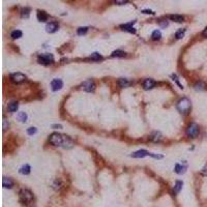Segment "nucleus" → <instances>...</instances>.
<instances>
[{
  "label": "nucleus",
  "mask_w": 207,
  "mask_h": 207,
  "mask_svg": "<svg viewBox=\"0 0 207 207\" xmlns=\"http://www.w3.org/2000/svg\"><path fill=\"white\" fill-rule=\"evenodd\" d=\"M150 139L152 140L153 142H158V141H160V140H162V134H160V133H158V132L153 133V134L151 135Z\"/></svg>",
  "instance_id": "obj_21"
},
{
  "label": "nucleus",
  "mask_w": 207,
  "mask_h": 207,
  "mask_svg": "<svg viewBox=\"0 0 207 207\" xmlns=\"http://www.w3.org/2000/svg\"><path fill=\"white\" fill-rule=\"evenodd\" d=\"M33 194L31 193L29 189H21L20 191V200L22 201V203L25 205L30 204L31 202L33 201Z\"/></svg>",
  "instance_id": "obj_3"
},
{
  "label": "nucleus",
  "mask_w": 207,
  "mask_h": 207,
  "mask_svg": "<svg viewBox=\"0 0 207 207\" xmlns=\"http://www.w3.org/2000/svg\"><path fill=\"white\" fill-rule=\"evenodd\" d=\"M36 17H37V20L39 22H46L49 18V16L46 12H43V10H37V14H36Z\"/></svg>",
  "instance_id": "obj_13"
},
{
  "label": "nucleus",
  "mask_w": 207,
  "mask_h": 207,
  "mask_svg": "<svg viewBox=\"0 0 207 207\" xmlns=\"http://www.w3.org/2000/svg\"><path fill=\"white\" fill-rule=\"evenodd\" d=\"M186 169H187V166H182L180 164H176L175 168H174V171H175L177 174H183L185 173Z\"/></svg>",
  "instance_id": "obj_15"
},
{
  "label": "nucleus",
  "mask_w": 207,
  "mask_h": 207,
  "mask_svg": "<svg viewBox=\"0 0 207 207\" xmlns=\"http://www.w3.org/2000/svg\"><path fill=\"white\" fill-rule=\"evenodd\" d=\"M171 77H172V80L175 81L176 84H177V85L179 86V88H180V89H183V86H182V85L180 84V82H179V80H178V78H177V76H176V75H172Z\"/></svg>",
  "instance_id": "obj_31"
},
{
  "label": "nucleus",
  "mask_w": 207,
  "mask_h": 207,
  "mask_svg": "<svg viewBox=\"0 0 207 207\" xmlns=\"http://www.w3.org/2000/svg\"><path fill=\"white\" fill-rule=\"evenodd\" d=\"M127 2H129L127 0H121V1H119V0H116V1H115V3H116V4H118V5L125 4V3H127Z\"/></svg>",
  "instance_id": "obj_35"
},
{
  "label": "nucleus",
  "mask_w": 207,
  "mask_h": 207,
  "mask_svg": "<svg viewBox=\"0 0 207 207\" xmlns=\"http://www.w3.org/2000/svg\"><path fill=\"white\" fill-rule=\"evenodd\" d=\"M151 37H152V39H154V41L160 39V37H162V33H160V30H154L152 32V34H151Z\"/></svg>",
  "instance_id": "obj_25"
},
{
  "label": "nucleus",
  "mask_w": 207,
  "mask_h": 207,
  "mask_svg": "<svg viewBox=\"0 0 207 207\" xmlns=\"http://www.w3.org/2000/svg\"><path fill=\"white\" fill-rule=\"evenodd\" d=\"M142 13L143 14H150V15H154V12H152V10H150V9H143Z\"/></svg>",
  "instance_id": "obj_37"
},
{
  "label": "nucleus",
  "mask_w": 207,
  "mask_h": 207,
  "mask_svg": "<svg viewBox=\"0 0 207 207\" xmlns=\"http://www.w3.org/2000/svg\"><path fill=\"white\" fill-rule=\"evenodd\" d=\"M148 155H150V152H148L147 150L140 149V150H137V151H135V152H133L132 154H131V156L134 158H145V156H148Z\"/></svg>",
  "instance_id": "obj_9"
},
{
  "label": "nucleus",
  "mask_w": 207,
  "mask_h": 207,
  "mask_svg": "<svg viewBox=\"0 0 207 207\" xmlns=\"http://www.w3.org/2000/svg\"><path fill=\"white\" fill-rule=\"evenodd\" d=\"M150 156H152V158H164L163 155H160V154H153V153H150Z\"/></svg>",
  "instance_id": "obj_38"
},
{
  "label": "nucleus",
  "mask_w": 207,
  "mask_h": 207,
  "mask_svg": "<svg viewBox=\"0 0 207 207\" xmlns=\"http://www.w3.org/2000/svg\"><path fill=\"white\" fill-rule=\"evenodd\" d=\"M8 126H9V123H7V120L6 119H3V129H7Z\"/></svg>",
  "instance_id": "obj_34"
},
{
  "label": "nucleus",
  "mask_w": 207,
  "mask_h": 207,
  "mask_svg": "<svg viewBox=\"0 0 207 207\" xmlns=\"http://www.w3.org/2000/svg\"><path fill=\"white\" fill-rule=\"evenodd\" d=\"M201 173L203 174V175L207 176V165L203 167V169H202V170H201Z\"/></svg>",
  "instance_id": "obj_36"
},
{
  "label": "nucleus",
  "mask_w": 207,
  "mask_h": 207,
  "mask_svg": "<svg viewBox=\"0 0 207 207\" xmlns=\"http://www.w3.org/2000/svg\"><path fill=\"white\" fill-rule=\"evenodd\" d=\"M176 108H177V110H178L181 114L186 115V114H189V112L191 111V103L187 97H182L177 101Z\"/></svg>",
  "instance_id": "obj_2"
},
{
  "label": "nucleus",
  "mask_w": 207,
  "mask_h": 207,
  "mask_svg": "<svg viewBox=\"0 0 207 207\" xmlns=\"http://www.w3.org/2000/svg\"><path fill=\"white\" fill-rule=\"evenodd\" d=\"M30 171H31V167L26 164V165H24V166L21 167V169L19 170V172H20L21 174H23V175H28V174L30 173Z\"/></svg>",
  "instance_id": "obj_18"
},
{
  "label": "nucleus",
  "mask_w": 207,
  "mask_h": 207,
  "mask_svg": "<svg viewBox=\"0 0 207 207\" xmlns=\"http://www.w3.org/2000/svg\"><path fill=\"white\" fill-rule=\"evenodd\" d=\"M170 19L172 21H174V22H177V23H181V22H183L184 20L183 16H180V15H171Z\"/></svg>",
  "instance_id": "obj_20"
},
{
  "label": "nucleus",
  "mask_w": 207,
  "mask_h": 207,
  "mask_svg": "<svg viewBox=\"0 0 207 207\" xmlns=\"http://www.w3.org/2000/svg\"><path fill=\"white\" fill-rule=\"evenodd\" d=\"M202 34H203V35H204L205 37H207V27L204 29V30H203V32H202Z\"/></svg>",
  "instance_id": "obj_40"
},
{
  "label": "nucleus",
  "mask_w": 207,
  "mask_h": 207,
  "mask_svg": "<svg viewBox=\"0 0 207 207\" xmlns=\"http://www.w3.org/2000/svg\"><path fill=\"white\" fill-rule=\"evenodd\" d=\"M2 185L4 189H12L14 186V182H13V180L10 178H8V177H3Z\"/></svg>",
  "instance_id": "obj_14"
},
{
  "label": "nucleus",
  "mask_w": 207,
  "mask_h": 207,
  "mask_svg": "<svg viewBox=\"0 0 207 207\" xmlns=\"http://www.w3.org/2000/svg\"><path fill=\"white\" fill-rule=\"evenodd\" d=\"M112 57H124L125 56V52L121 51V50H116L114 51L113 53L111 54Z\"/></svg>",
  "instance_id": "obj_24"
},
{
  "label": "nucleus",
  "mask_w": 207,
  "mask_h": 207,
  "mask_svg": "<svg viewBox=\"0 0 207 207\" xmlns=\"http://www.w3.org/2000/svg\"><path fill=\"white\" fill-rule=\"evenodd\" d=\"M88 31V27H80V28L77 30L78 35H84V34L87 33Z\"/></svg>",
  "instance_id": "obj_28"
},
{
  "label": "nucleus",
  "mask_w": 207,
  "mask_h": 207,
  "mask_svg": "<svg viewBox=\"0 0 207 207\" xmlns=\"http://www.w3.org/2000/svg\"><path fill=\"white\" fill-rule=\"evenodd\" d=\"M205 87H206V86H205V84L203 82H198L196 85H195V89H197V90H204Z\"/></svg>",
  "instance_id": "obj_29"
},
{
  "label": "nucleus",
  "mask_w": 207,
  "mask_h": 207,
  "mask_svg": "<svg viewBox=\"0 0 207 207\" xmlns=\"http://www.w3.org/2000/svg\"><path fill=\"white\" fill-rule=\"evenodd\" d=\"M12 37H13L14 39H20V37H22V35H23V33H22V31L21 30H15L12 32Z\"/></svg>",
  "instance_id": "obj_23"
},
{
  "label": "nucleus",
  "mask_w": 207,
  "mask_h": 207,
  "mask_svg": "<svg viewBox=\"0 0 207 207\" xmlns=\"http://www.w3.org/2000/svg\"><path fill=\"white\" fill-rule=\"evenodd\" d=\"M19 108V103L18 101H12V103H8V111L12 112V113H15L17 112Z\"/></svg>",
  "instance_id": "obj_17"
},
{
  "label": "nucleus",
  "mask_w": 207,
  "mask_h": 207,
  "mask_svg": "<svg viewBox=\"0 0 207 207\" xmlns=\"http://www.w3.org/2000/svg\"><path fill=\"white\" fill-rule=\"evenodd\" d=\"M184 34H185V29H182V28H181V29H179V30L175 33V37H176L177 39H182V37H183Z\"/></svg>",
  "instance_id": "obj_26"
},
{
  "label": "nucleus",
  "mask_w": 207,
  "mask_h": 207,
  "mask_svg": "<svg viewBox=\"0 0 207 207\" xmlns=\"http://www.w3.org/2000/svg\"><path fill=\"white\" fill-rule=\"evenodd\" d=\"M49 141L51 144H53L54 146H62L64 148H70L72 146V141L64 135L58 134V133H54L52 134L49 138Z\"/></svg>",
  "instance_id": "obj_1"
},
{
  "label": "nucleus",
  "mask_w": 207,
  "mask_h": 207,
  "mask_svg": "<svg viewBox=\"0 0 207 207\" xmlns=\"http://www.w3.org/2000/svg\"><path fill=\"white\" fill-rule=\"evenodd\" d=\"M118 84L120 87L124 88V87H127V86L131 85V82H129L127 79H124V78H120L118 80Z\"/></svg>",
  "instance_id": "obj_19"
},
{
  "label": "nucleus",
  "mask_w": 207,
  "mask_h": 207,
  "mask_svg": "<svg viewBox=\"0 0 207 207\" xmlns=\"http://www.w3.org/2000/svg\"><path fill=\"white\" fill-rule=\"evenodd\" d=\"M168 21H166V20H162V21H160V26L162 27V28H166L167 26H168Z\"/></svg>",
  "instance_id": "obj_33"
},
{
  "label": "nucleus",
  "mask_w": 207,
  "mask_h": 207,
  "mask_svg": "<svg viewBox=\"0 0 207 207\" xmlns=\"http://www.w3.org/2000/svg\"><path fill=\"white\" fill-rule=\"evenodd\" d=\"M17 117H18V119L21 122H26L27 121V118H28V117H27V114H26L25 112H19Z\"/></svg>",
  "instance_id": "obj_22"
},
{
  "label": "nucleus",
  "mask_w": 207,
  "mask_h": 207,
  "mask_svg": "<svg viewBox=\"0 0 207 207\" xmlns=\"http://www.w3.org/2000/svg\"><path fill=\"white\" fill-rule=\"evenodd\" d=\"M82 89L84 91H86V92H92V91H94V89H95V84H94L93 80L89 79V80L87 81H84V82L82 83Z\"/></svg>",
  "instance_id": "obj_7"
},
{
  "label": "nucleus",
  "mask_w": 207,
  "mask_h": 207,
  "mask_svg": "<svg viewBox=\"0 0 207 207\" xmlns=\"http://www.w3.org/2000/svg\"><path fill=\"white\" fill-rule=\"evenodd\" d=\"M182 185H183V182L180 180H177L175 182V185H174V189H173V194L174 195H177L179 193V191H181V189H182Z\"/></svg>",
  "instance_id": "obj_16"
},
{
  "label": "nucleus",
  "mask_w": 207,
  "mask_h": 207,
  "mask_svg": "<svg viewBox=\"0 0 207 207\" xmlns=\"http://www.w3.org/2000/svg\"><path fill=\"white\" fill-rule=\"evenodd\" d=\"M10 80L16 84H20V83H23L24 81H26V76L22 72H15V74L10 75Z\"/></svg>",
  "instance_id": "obj_6"
},
{
  "label": "nucleus",
  "mask_w": 207,
  "mask_h": 207,
  "mask_svg": "<svg viewBox=\"0 0 207 207\" xmlns=\"http://www.w3.org/2000/svg\"><path fill=\"white\" fill-rule=\"evenodd\" d=\"M63 87V82L60 79H54L51 81V89L52 91H58Z\"/></svg>",
  "instance_id": "obj_8"
},
{
  "label": "nucleus",
  "mask_w": 207,
  "mask_h": 207,
  "mask_svg": "<svg viewBox=\"0 0 207 207\" xmlns=\"http://www.w3.org/2000/svg\"><path fill=\"white\" fill-rule=\"evenodd\" d=\"M134 24H135V21H134V22H131V23H127V24H124V25H121L122 30L127 31V32H129V33L135 34V33H136V29L133 27V25H134Z\"/></svg>",
  "instance_id": "obj_12"
},
{
  "label": "nucleus",
  "mask_w": 207,
  "mask_h": 207,
  "mask_svg": "<svg viewBox=\"0 0 207 207\" xmlns=\"http://www.w3.org/2000/svg\"><path fill=\"white\" fill-rule=\"evenodd\" d=\"M52 127H53V129H62V125L61 124H53V125H52Z\"/></svg>",
  "instance_id": "obj_39"
},
{
  "label": "nucleus",
  "mask_w": 207,
  "mask_h": 207,
  "mask_svg": "<svg viewBox=\"0 0 207 207\" xmlns=\"http://www.w3.org/2000/svg\"><path fill=\"white\" fill-rule=\"evenodd\" d=\"M39 62L41 64H51L54 62V56L50 53H46V54H41L39 56Z\"/></svg>",
  "instance_id": "obj_4"
},
{
  "label": "nucleus",
  "mask_w": 207,
  "mask_h": 207,
  "mask_svg": "<svg viewBox=\"0 0 207 207\" xmlns=\"http://www.w3.org/2000/svg\"><path fill=\"white\" fill-rule=\"evenodd\" d=\"M199 126H198V124L196 123H191L186 129V135L189 136V138H196L198 135H199Z\"/></svg>",
  "instance_id": "obj_5"
},
{
  "label": "nucleus",
  "mask_w": 207,
  "mask_h": 207,
  "mask_svg": "<svg viewBox=\"0 0 207 207\" xmlns=\"http://www.w3.org/2000/svg\"><path fill=\"white\" fill-rule=\"evenodd\" d=\"M90 58L92 60H101V59H103V56H101L99 53H97V52H94V53L91 54Z\"/></svg>",
  "instance_id": "obj_27"
},
{
  "label": "nucleus",
  "mask_w": 207,
  "mask_h": 207,
  "mask_svg": "<svg viewBox=\"0 0 207 207\" xmlns=\"http://www.w3.org/2000/svg\"><path fill=\"white\" fill-rule=\"evenodd\" d=\"M37 133V129L34 126L32 127H29V129H27V134L29 135V136H33L34 134H36Z\"/></svg>",
  "instance_id": "obj_30"
},
{
  "label": "nucleus",
  "mask_w": 207,
  "mask_h": 207,
  "mask_svg": "<svg viewBox=\"0 0 207 207\" xmlns=\"http://www.w3.org/2000/svg\"><path fill=\"white\" fill-rule=\"evenodd\" d=\"M57 29H58V24L56 22H50L46 26V31L48 33H54L57 31Z\"/></svg>",
  "instance_id": "obj_10"
},
{
  "label": "nucleus",
  "mask_w": 207,
  "mask_h": 207,
  "mask_svg": "<svg viewBox=\"0 0 207 207\" xmlns=\"http://www.w3.org/2000/svg\"><path fill=\"white\" fill-rule=\"evenodd\" d=\"M29 15H30V9L29 8H25V9L22 10V17L23 18H28Z\"/></svg>",
  "instance_id": "obj_32"
},
{
  "label": "nucleus",
  "mask_w": 207,
  "mask_h": 207,
  "mask_svg": "<svg viewBox=\"0 0 207 207\" xmlns=\"http://www.w3.org/2000/svg\"><path fill=\"white\" fill-rule=\"evenodd\" d=\"M155 81L153 79H146V80L143 82V87H144L145 90H149V89H152L155 86Z\"/></svg>",
  "instance_id": "obj_11"
}]
</instances>
